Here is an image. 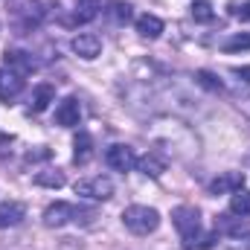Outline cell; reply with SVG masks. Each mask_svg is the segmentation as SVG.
<instances>
[{"mask_svg":"<svg viewBox=\"0 0 250 250\" xmlns=\"http://www.w3.org/2000/svg\"><path fill=\"white\" fill-rule=\"evenodd\" d=\"M172 224L184 242V250H198V242H201V212L198 207H189V204H181L172 209Z\"/></svg>","mask_w":250,"mask_h":250,"instance_id":"obj_1","label":"cell"},{"mask_svg":"<svg viewBox=\"0 0 250 250\" xmlns=\"http://www.w3.org/2000/svg\"><path fill=\"white\" fill-rule=\"evenodd\" d=\"M123 224L134 236H148L160 227V212L154 207H146V204H131L123 209Z\"/></svg>","mask_w":250,"mask_h":250,"instance_id":"obj_2","label":"cell"},{"mask_svg":"<svg viewBox=\"0 0 250 250\" xmlns=\"http://www.w3.org/2000/svg\"><path fill=\"white\" fill-rule=\"evenodd\" d=\"M76 195L79 198H90V201H108L114 195V181L105 178V175H93V178H84V181H76Z\"/></svg>","mask_w":250,"mask_h":250,"instance_id":"obj_3","label":"cell"},{"mask_svg":"<svg viewBox=\"0 0 250 250\" xmlns=\"http://www.w3.org/2000/svg\"><path fill=\"white\" fill-rule=\"evenodd\" d=\"M105 163H108V166H111L114 172H131V169L137 166L134 148H131V146H123V143L111 146V148L105 151Z\"/></svg>","mask_w":250,"mask_h":250,"instance_id":"obj_4","label":"cell"},{"mask_svg":"<svg viewBox=\"0 0 250 250\" xmlns=\"http://www.w3.org/2000/svg\"><path fill=\"white\" fill-rule=\"evenodd\" d=\"M79 207L67 204V201H56L44 209V227H64L67 221H76Z\"/></svg>","mask_w":250,"mask_h":250,"instance_id":"obj_5","label":"cell"},{"mask_svg":"<svg viewBox=\"0 0 250 250\" xmlns=\"http://www.w3.org/2000/svg\"><path fill=\"white\" fill-rule=\"evenodd\" d=\"M70 47H73V53H76L79 59L93 62V59L102 53V38H99V35H93V32H79V35L70 41Z\"/></svg>","mask_w":250,"mask_h":250,"instance_id":"obj_6","label":"cell"},{"mask_svg":"<svg viewBox=\"0 0 250 250\" xmlns=\"http://www.w3.org/2000/svg\"><path fill=\"white\" fill-rule=\"evenodd\" d=\"M3 67L6 70H12V73H18V76H29V73H35V59L29 56V53H23V50H6L3 53Z\"/></svg>","mask_w":250,"mask_h":250,"instance_id":"obj_7","label":"cell"},{"mask_svg":"<svg viewBox=\"0 0 250 250\" xmlns=\"http://www.w3.org/2000/svg\"><path fill=\"white\" fill-rule=\"evenodd\" d=\"M23 93V76H18V73H12V70H0V102H6V105H12L18 96Z\"/></svg>","mask_w":250,"mask_h":250,"instance_id":"obj_8","label":"cell"},{"mask_svg":"<svg viewBox=\"0 0 250 250\" xmlns=\"http://www.w3.org/2000/svg\"><path fill=\"white\" fill-rule=\"evenodd\" d=\"M79 117H82V105H79L76 96H67V99L59 102V108H56V125L73 128V125H79Z\"/></svg>","mask_w":250,"mask_h":250,"instance_id":"obj_9","label":"cell"},{"mask_svg":"<svg viewBox=\"0 0 250 250\" xmlns=\"http://www.w3.org/2000/svg\"><path fill=\"white\" fill-rule=\"evenodd\" d=\"M245 187V175L242 172H224L218 175L215 181H209V195H227V192H236V189Z\"/></svg>","mask_w":250,"mask_h":250,"instance_id":"obj_10","label":"cell"},{"mask_svg":"<svg viewBox=\"0 0 250 250\" xmlns=\"http://www.w3.org/2000/svg\"><path fill=\"white\" fill-rule=\"evenodd\" d=\"M26 218V207L21 201H3L0 204V230L6 227H18Z\"/></svg>","mask_w":250,"mask_h":250,"instance_id":"obj_11","label":"cell"},{"mask_svg":"<svg viewBox=\"0 0 250 250\" xmlns=\"http://www.w3.org/2000/svg\"><path fill=\"white\" fill-rule=\"evenodd\" d=\"M90 157H93V137H90L87 131H79L76 140H73V160H76L79 166H84Z\"/></svg>","mask_w":250,"mask_h":250,"instance_id":"obj_12","label":"cell"},{"mask_svg":"<svg viewBox=\"0 0 250 250\" xmlns=\"http://www.w3.org/2000/svg\"><path fill=\"white\" fill-rule=\"evenodd\" d=\"M137 169H140L143 175H148V178H160V175L166 172V160H163L160 154L148 151L146 157H137Z\"/></svg>","mask_w":250,"mask_h":250,"instance_id":"obj_13","label":"cell"},{"mask_svg":"<svg viewBox=\"0 0 250 250\" xmlns=\"http://www.w3.org/2000/svg\"><path fill=\"white\" fill-rule=\"evenodd\" d=\"M242 230H245V218H239V215H233V212H224V215H218L215 218V233H224V236H242Z\"/></svg>","mask_w":250,"mask_h":250,"instance_id":"obj_14","label":"cell"},{"mask_svg":"<svg viewBox=\"0 0 250 250\" xmlns=\"http://www.w3.org/2000/svg\"><path fill=\"white\" fill-rule=\"evenodd\" d=\"M99 12H102V0H79L73 12V23H90L93 18H99Z\"/></svg>","mask_w":250,"mask_h":250,"instance_id":"obj_15","label":"cell"},{"mask_svg":"<svg viewBox=\"0 0 250 250\" xmlns=\"http://www.w3.org/2000/svg\"><path fill=\"white\" fill-rule=\"evenodd\" d=\"M50 102H56V87L44 82V84H38V87L32 90V111L41 114V111L50 108Z\"/></svg>","mask_w":250,"mask_h":250,"instance_id":"obj_16","label":"cell"},{"mask_svg":"<svg viewBox=\"0 0 250 250\" xmlns=\"http://www.w3.org/2000/svg\"><path fill=\"white\" fill-rule=\"evenodd\" d=\"M137 32H140L143 38H160L163 21H160L157 15H140V18H137Z\"/></svg>","mask_w":250,"mask_h":250,"instance_id":"obj_17","label":"cell"},{"mask_svg":"<svg viewBox=\"0 0 250 250\" xmlns=\"http://www.w3.org/2000/svg\"><path fill=\"white\" fill-rule=\"evenodd\" d=\"M230 212L239 215V218H248L250 215V189H236L230 192Z\"/></svg>","mask_w":250,"mask_h":250,"instance_id":"obj_18","label":"cell"},{"mask_svg":"<svg viewBox=\"0 0 250 250\" xmlns=\"http://www.w3.org/2000/svg\"><path fill=\"white\" fill-rule=\"evenodd\" d=\"M35 184L47 189H62L64 187V172L59 169H44V172H35Z\"/></svg>","mask_w":250,"mask_h":250,"instance_id":"obj_19","label":"cell"},{"mask_svg":"<svg viewBox=\"0 0 250 250\" xmlns=\"http://www.w3.org/2000/svg\"><path fill=\"white\" fill-rule=\"evenodd\" d=\"M189 15H192V21H198V23H212V18H215L209 0H195V3L189 6Z\"/></svg>","mask_w":250,"mask_h":250,"instance_id":"obj_20","label":"cell"},{"mask_svg":"<svg viewBox=\"0 0 250 250\" xmlns=\"http://www.w3.org/2000/svg\"><path fill=\"white\" fill-rule=\"evenodd\" d=\"M105 15L114 21V23H128L131 21V3H123V0H114L108 9H105Z\"/></svg>","mask_w":250,"mask_h":250,"instance_id":"obj_21","label":"cell"},{"mask_svg":"<svg viewBox=\"0 0 250 250\" xmlns=\"http://www.w3.org/2000/svg\"><path fill=\"white\" fill-rule=\"evenodd\" d=\"M221 50H224V53H242V50H250V35L248 32H236L233 38H227V41L221 44Z\"/></svg>","mask_w":250,"mask_h":250,"instance_id":"obj_22","label":"cell"},{"mask_svg":"<svg viewBox=\"0 0 250 250\" xmlns=\"http://www.w3.org/2000/svg\"><path fill=\"white\" fill-rule=\"evenodd\" d=\"M195 79H198V84H201V87H207V90H212V93H221V90H224V84H221L209 70H198V76H195Z\"/></svg>","mask_w":250,"mask_h":250,"instance_id":"obj_23","label":"cell"},{"mask_svg":"<svg viewBox=\"0 0 250 250\" xmlns=\"http://www.w3.org/2000/svg\"><path fill=\"white\" fill-rule=\"evenodd\" d=\"M230 15L239 18L242 23H248L250 21V0H245V3H230Z\"/></svg>","mask_w":250,"mask_h":250,"instance_id":"obj_24","label":"cell"},{"mask_svg":"<svg viewBox=\"0 0 250 250\" xmlns=\"http://www.w3.org/2000/svg\"><path fill=\"white\" fill-rule=\"evenodd\" d=\"M233 73H236L242 82H248V84H250V64H248V67H233Z\"/></svg>","mask_w":250,"mask_h":250,"instance_id":"obj_25","label":"cell"}]
</instances>
